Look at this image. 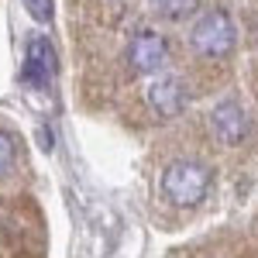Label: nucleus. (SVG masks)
I'll return each mask as SVG.
<instances>
[{"label":"nucleus","mask_w":258,"mask_h":258,"mask_svg":"<svg viewBox=\"0 0 258 258\" xmlns=\"http://www.w3.org/2000/svg\"><path fill=\"white\" fill-rule=\"evenodd\" d=\"M18 159V148H14V138L7 135V131H0V176L4 172H11V165Z\"/></svg>","instance_id":"nucleus-8"},{"label":"nucleus","mask_w":258,"mask_h":258,"mask_svg":"<svg viewBox=\"0 0 258 258\" xmlns=\"http://www.w3.org/2000/svg\"><path fill=\"white\" fill-rule=\"evenodd\" d=\"M189 41H193V48H197L200 55H207V59L227 55V52L234 48V21H231V14L220 11V7L207 11V14L193 24Z\"/></svg>","instance_id":"nucleus-2"},{"label":"nucleus","mask_w":258,"mask_h":258,"mask_svg":"<svg viewBox=\"0 0 258 258\" xmlns=\"http://www.w3.org/2000/svg\"><path fill=\"white\" fill-rule=\"evenodd\" d=\"M28 11H31V18L48 21L52 18V0H28Z\"/></svg>","instance_id":"nucleus-9"},{"label":"nucleus","mask_w":258,"mask_h":258,"mask_svg":"<svg viewBox=\"0 0 258 258\" xmlns=\"http://www.w3.org/2000/svg\"><path fill=\"white\" fill-rule=\"evenodd\" d=\"M127 59H131V66L138 73H159L165 66V59H169V45H165V38L159 31L141 28V31H135V38L127 45Z\"/></svg>","instance_id":"nucleus-3"},{"label":"nucleus","mask_w":258,"mask_h":258,"mask_svg":"<svg viewBox=\"0 0 258 258\" xmlns=\"http://www.w3.org/2000/svg\"><path fill=\"white\" fill-rule=\"evenodd\" d=\"M210 131H214V138L220 145H238V141H244V135H248V114L241 110L238 100H224V103L214 107Z\"/></svg>","instance_id":"nucleus-4"},{"label":"nucleus","mask_w":258,"mask_h":258,"mask_svg":"<svg viewBox=\"0 0 258 258\" xmlns=\"http://www.w3.org/2000/svg\"><path fill=\"white\" fill-rule=\"evenodd\" d=\"M200 0H159V14L169 21H182L189 14H197Z\"/></svg>","instance_id":"nucleus-7"},{"label":"nucleus","mask_w":258,"mask_h":258,"mask_svg":"<svg viewBox=\"0 0 258 258\" xmlns=\"http://www.w3.org/2000/svg\"><path fill=\"white\" fill-rule=\"evenodd\" d=\"M148 103L155 107V114H162V117L182 114V107H186L182 80H176V76H155L152 86H148Z\"/></svg>","instance_id":"nucleus-5"},{"label":"nucleus","mask_w":258,"mask_h":258,"mask_svg":"<svg viewBox=\"0 0 258 258\" xmlns=\"http://www.w3.org/2000/svg\"><path fill=\"white\" fill-rule=\"evenodd\" d=\"M52 45L45 38H31L28 45V62H24V80L31 86H45V80L52 76Z\"/></svg>","instance_id":"nucleus-6"},{"label":"nucleus","mask_w":258,"mask_h":258,"mask_svg":"<svg viewBox=\"0 0 258 258\" xmlns=\"http://www.w3.org/2000/svg\"><path fill=\"white\" fill-rule=\"evenodd\" d=\"M207 189H210V169L203 162L179 159L172 165H165V172H162V193L172 203H179V207L203 203Z\"/></svg>","instance_id":"nucleus-1"}]
</instances>
